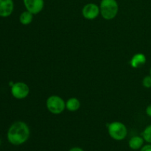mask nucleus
<instances>
[{
    "label": "nucleus",
    "instance_id": "10",
    "mask_svg": "<svg viewBox=\"0 0 151 151\" xmlns=\"http://www.w3.org/2000/svg\"><path fill=\"white\" fill-rule=\"evenodd\" d=\"M145 140L142 137L140 136H134L130 139L128 142V146L131 150H140L143 145H144Z\"/></svg>",
    "mask_w": 151,
    "mask_h": 151
},
{
    "label": "nucleus",
    "instance_id": "12",
    "mask_svg": "<svg viewBox=\"0 0 151 151\" xmlns=\"http://www.w3.org/2000/svg\"><path fill=\"white\" fill-rule=\"evenodd\" d=\"M33 16L32 13L28 10L23 11L19 16V22L23 25H29L33 21Z\"/></svg>",
    "mask_w": 151,
    "mask_h": 151
},
{
    "label": "nucleus",
    "instance_id": "8",
    "mask_svg": "<svg viewBox=\"0 0 151 151\" xmlns=\"http://www.w3.org/2000/svg\"><path fill=\"white\" fill-rule=\"evenodd\" d=\"M14 10L13 0H0V17L7 18Z\"/></svg>",
    "mask_w": 151,
    "mask_h": 151
},
{
    "label": "nucleus",
    "instance_id": "5",
    "mask_svg": "<svg viewBox=\"0 0 151 151\" xmlns=\"http://www.w3.org/2000/svg\"><path fill=\"white\" fill-rule=\"evenodd\" d=\"M10 92L14 98L17 100H23L29 95V88L25 83L16 82L10 86Z\"/></svg>",
    "mask_w": 151,
    "mask_h": 151
},
{
    "label": "nucleus",
    "instance_id": "18",
    "mask_svg": "<svg viewBox=\"0 0 151 151\" xmlns=\"http://www.w3.org/2000/svg\"><path fill=\"white\" fill-rule=\"evenodd\" d=\"M150 75L151 76V68H150Z\"/></svg>",
    "mask_w": 151,
    "mask_h": 151
},
{
    "label": "nucleus",
    "instance_id": "3",
    "mask_svg": "<svg viewBox=\"0 0 151 151\" xmlns=\"http://www.w3.org/2000/svg\"><path fill=\"white\" fill-rule=\"evenodd\" d=\"M108 133L111 139L116 141L125 139L128 135V129L125 124L119 121H115L108 124Z\"/></svg>",
    "mask_w": 151,
    "mask_h": 151
},
{
    "label": "nucleus",
    "instance_id": "16",
    "mask_svg": "<svg viewBox=\"0 0 151 151\" xmlns=\"http://www.w3.org/2000/svg\"><path fill=\"white\" fill-rule=\"evenodd\" d=\"M145 112H146V114H147L149 117L151 118V104L148 105V106H147Z\"/></svg>",
    "mask_w": 151,
    "mask_h": 151
},
{
    "label": "nucleus",
    "instance_id": "11",
    "mask_svg": "<svg viewBox=\"0 0 151 151\" xmlns=\"http://www.w3.org/2000/svg\"><path fill=\"white\" fill-rule=\"evenodd\" d=\"M81 108V102L76 97H70L66 102V109L69 111L75 112Z\"/></svg>",
    "mask_w": 151,
    "mask_h": 151
},
{
    "label": "nucleus",
    "instance_id": "2",
    "mask_svg": "<svg viewBox=\"0 0 151 151\" xmlns=\"http://www.w3.org/2000/svg\"><path fill=\"white\" fill-rule=\"evenodd\" d=\"M100 15L106 20H112L117 16L119 4L116 0H101L100 4Z\"/></svg>",
    "mask_w": 151,
    "mask_h": 151
},
{
    "label": "nucleus",
    "instance_id": "17",
    "mask_svg": "<svg viewBox=\"0 0 151 151\" xmlns=\"http://www.w3.org/2000/svg\"><path fill=\"white\" fill-rule=\"evenodd\" d=\"M69 151H84V150L80 147H73L69 149Z\"/></svg>",
    "mask_w": 151,
    "mask_h": 151
},
{
    "label": "nucleus",
    "instance_id": "14",
    "mask_svg": "<svg viewBox=\"0 0 151 151\" xmlns=\"http://www.w3.org/2000/svg\"><path fill=\"white\" fill-rule=\"evenodd\" d=\"M142 86L145 88H151V76L150 75L145 77L142 80Z\"/></svg>",
    "mask_w": 151,
    "mask_h": 151
},
{
    "label": "nucleus",
    "instance_id": "6",
    "mask_svg": "<svg viewBox=\"0 0 151 151\" xmlns=\"http://www.w3.org/2000/svg\"><path fill=\"white\" fill-rule=\"evenodd\" d=\"M100 14V6L95 3H87L83 7L82 15L87 20H94Z\"/></svg>",
    "mask_w": 151,
    "mask_h": 151
},
{
    "label": "nucleus",
    "instance_id": "15",
    "mask_svg": "<svg viewBox=\"0 0 151 151\" xmlns=\"http://www.w3.org/2000/svg\"><path fill=\"white\" fill-rule=\"evenodd\" d=\"M140 151H151V144L147 143V145H145L140 149Z\"/></svg>",
    "mask_w": 151,
    "mask_h": 151
},
{
    "label": "nucleus",
    "instance_id": "1",
    "mask_svg": "<svg viewBox=\"0 0 151 151\" xmlns=\"http://www.w3.org/2000/svg\"><path fill=\"white\" fill-rule=\"evenodd\" d=\"M30 130L26 122L16 121L9 128L7 133V138L9 142L15 146L24 144L29 139Z\"/></svg>",
    "mask_w": 151,
    "mask_h": 151
},
{
    "label": "nucleus",
    "instance_id": "19",
    "mask_svg": "<svg viewBox=\"0 0 151 151\" xmlns=\"http://www.w3.org/2000/svg\"><path fill=\"white\" fill-rule=\"evenodd\" d=\"M0 145H1V139H0Z\"/></svg>",
    "mask_w": 151,
    "mask_h": 151
},
{
    "label": "nucleus",
    "instance_id": "7",
    "mask_svg": "<svg viewBox=\"0 0 151 151\" xmlns=\"http://www.w3.org/2000/svg\"><path fill=\"white\" fill-rule=\"evenodd\" d=\"M26 10L37 15L41 13L44 7V0H23Z\"/></svg>",
    "mask_w": 151,
    "mask_h": 151
},
{
    "label": "nucleus",
    "instance_id": "9",
    "mask_svg": "<svg viewBox=\"0 0 151 151\" xmlns=\"http://www.w3.org/2000/svg\"><path fill=\"white\" fill-rule=\"evenodd\" d=\"M147 62V58L143 53H137L131 58L130 64L134 69H139L144 66Z\"/></svg>",
    "mask_w": 151,
    "mask_h": 151
},
{
    "label": "nucleus",
    "instance_id": "13",
    "mask_svg": "<svg viewBox=\"0 0 151 151\" xmlns=\"http://www.w3.org/2000/svg\"><path fill=\"white\" fill-rule=\"evenodd\" d=\"M142 137L144 139L145 142L151 144V125H147L142 133Z\"/></svg>",
    "mask_w": 151,
    "mask_h": 151
},
{
    "label": "nucleus",
    "instance_id": "4",
    "mask_svg": "<svg viewBox=\"0 0 151 151\" xmlns=\"http://www.w3.org/2000/svg\"><path fill=\"white\" fill-rule=\"evenodd\" d=\"M46 106L52 114H60L66 109V102L60 96L51 95L47 99Z\"/></svg>",
    "mask_w": 151,
    "mask_h": 151
}]
</instances>
